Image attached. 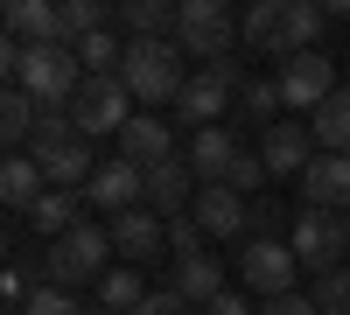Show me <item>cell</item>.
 <instances>
[{
  "label": "cell",
  "instance_id": "6da1fadb",
  "mask_svg": "<svg viewBox=\"0 0 350 315\" xmlns=\"http://www.w3.org/2000/svg\"><path fill=\"white\" fill-rule=\"evenodd\" d=\"M0 70H8L14 92H28L42 112H64L77 98V84H84V64H77V49L70 42H42V49H28V42H0Z\"/></svg>",
  "mask_w": 350,
  "mask_h": 315
},
{
  "label": "cell",
  "instance_id": "7a4b0ae2",
  "mask_svg": "<svg viewBox=\"0 0 350 315\" xmlns=\"http://www.w3.org/2000/svg\"><path fill=\"white\" fill-rule=\"evenodd\" d=\"M323 21L329 8H315V0H259V8L239 21V42L252 56H280V64H295L323 42Z\"/></svg>",
  "mask_w": 350,
  "mask_h": 315
},
{
  "label": "cell",
  "instance_id": "3957f363",
  "mask_svg": "<svg viewBox=\"0 0 350 315\" xmlns=\"http://www.w3.org/2000/svg\"><path fill=\"white\" fill-rule=\"evenodd\" d=\"M28 154L42 161L49 189H84V182H92L98 168H105V161L92 154V140L77 133V120H70V112H42V126H36V148H28Z\"/></svg>",
  "mask_w": 350,
  "mask_h": 315
},
{
  "label": "cell",
  "instance_id": "277c9868",
  "mask_svg": "<svg viewBox=\"0 0 350 315\" xmlns=\"http://www.w3.org/2000/svg\"><path fill=\"white\" fill-rule=\"evenodd\" d=\"M112 252H120V245H112V224L84 217L77 232H64L49 245V288H70V295L77 288H98V280L112 273Z\"/></svg>",
  "mask_w": 350,
  "mask_h": 315
},
{
  "label": "cell",
  "instance_id": "5b68a950",
  "mask_svg": "<svg viewBox=\"0 0 350 315\" xmlns=\"http://www.w3.org/2000/svg\"><path fill=\"white\" fill-rule=\"evenodd\" d=\"M120 84L133 92V105H175L183 98V49L175 42H126V64H120Z\"/></svg>",
  "mask_w": 350,
  "mask_h": 315
},
{
  "label": "cell",
  "instance_id": "8992f818",
  "mask_svg": "<svg viewBox=\"0 0 350 315\" xmlns=\"http://www.w3.org/2000/svg\"><path fill=\"white\" fill-rule=\"evenodd\" d=\"M245 84H252V77H245V64H239V56H224V64L196 70V77L183 84V98H175V120H183V126H196V133H203V126H224L217 112L239 98Z\"/></svg>",
  "mask_w": 350,
  "mask_h": 315
},
{
  "label": "cell",
  "instance_id": "52a82bcc",
  "mask_svg": "<svg viewBox=\"0 0 350 315\" xmlns=\"http://www.w3.org/2000/svg\"><path fill=\"white\" fill-rule=\"evenodd\" d=\"M287 245H295V260L323 280V273H336L343 260H350V224L336 217V210H295V224H287Z\"/></svg>",
  "mask_w": 350,
  "mask_h": 315
},
{
  "label": "cell",
  "instance_id": "ba28073f",
  "mask_svg": "<svg viewBox=\"0 0 350 315\" xmlns=\"http://www.w3.org/2000/svg\"><path fill=\"white\" fill-rule=\"evenodd\" d=\"M231 42H239V21H231L224 0H183V14H175V49L183 56H203V70L224 64Z\"/></svg>",
  "mask_w": 350,
  "mask_h": 315
},
{
  "label": "cell",
  "instance_id": "9c48e42d",
  "mask_svg": "<svg viewBox=\"0 0 350 315\" xmlns=\"http://www.w3.org/2000/svg\"><path fill=\"white\" fill-rule=\"evenodd\" d=\"M64 112L77 120V133L98 148V133H112V140H120V133L133 126V92H126L120 77H84V84H77V98H70Z\"/></svg>",
  "mask_w": 350,
  "mask_h": 315
},
{
  "label": "cell",
  "instance_id": "30bf717a",
  "mask_svg": "<svg viewBox=\"0 0 350 315\" xmlns=\"http://www.w3.org/2000/svg\"><path fill=\"white\" fill-rule=\"evenodd\" d=\"M295 273H301V260H295V245H287V238H245V245H239V280H245L259 301L295 295Z\"/></svg>",
  "mask_w": 350,
  "mask_h": 315
},
{
  "label": "cell",
  "instance_id": "8fae6325",
  "mask_svg": "<svg viewBox=\"0 0 350 315\" xmlns=\"http://www.w3.org/2000/svg\"><path fill=\"white\" fill-rule=\"evenodd\" d=\"M280 98L295 105V112H323L329 98H336V64L323 49H308V56H295V64H280Z\"/></svg>",
  "mask_w": 350,
  "mask_h": 315
},
{
  "label": "cell",
  "instance_id": "7c38bea8",
  "mask_svg": "<svg viewBox=\"0 0 350 315\" xmlns=\"http://www.w3.org/2000/svg\"><path fill=\"white\" fill-rule=\"evenodd\" d=\"M84 204H92V210H105V217L140 210V204H148V168H133V161H120V154H112L98 176L84 182Z\"/></svg>",
  "mask_w": 350,
  "mask_h": 315
},
{
  "label": "cell",
  "instance_id": "4fadbf2b",
  "mask_svg": "<svg viewBox=\"0 0 350 315\" xmlns=\"http://www.w3.org/2000/svg\"><path fill=\"white\" fill-rule=\"evenodd\" d=\"M315 126H301V120H273L267 126V140H259V161H267V176H308L315 168Z\"/></svg>",
  "mask_w": 350,
  "mask_h": 315
},
{
  "label": "cell",
  "instance_id": "5bb4252c",
  "mask_svg": "<svg viewBox=\"0 0 350 315\" xmlns=\"http://www.w3.org/2000/svg\"><path fill=\"white\" fill-rule=\"evenodd\" d=\"M189 217H196L203 238H239L245 224H252V204H245L239 189H224V182H203L196 204H189Z\"/></svg>",
  "mask_w": 350,
  "mask_h": 315
},
{
  "label": "cell",
  "instance_id": "9a60e30c",
  "mask_svg": "<svg viewBox=\"0 0 350 315\" xmlns=\"http://www.w3.org/2000/svg\"><path fill=\"white\" fill-rule=\"evenodd\" d=\"M189 204H196V168H189V154L154 161V168H148V210H161V217H189Z\"/></svg>",
  "mask_w": 350,
  "mask_h": 315
},
{
  "label": "cell",
  "instance_id": "2e32d148",
  "mask_svg": "<svg viewBox=\"0 0 350 315\" xmlns=\"http://www.w3.org/2000/svg\"><path fill=\"white\" fill-rule=\"evenodd\" d=\"M112 245H120V260H126V266L154 260V252L168 245V217L148 210V204H140V210H120V217H112Z\"/></svg>",
  "mask_w": 350,
  "mask_h": 315
},
{
  "label": "cell",
  "instance_id": "e0dca14e",
  "mask_svg": "<svg viewBox=\"0 0 350 315\" xmlns=\"http://www.w3.org/2000/svg\"><path fill=\"white\" fill-rule=\"evenodd\" d=\"M301 204L308 210H350V154H315L301 176Z\"/></svg>",
  "mask_w": 350,
  "mask_h": 315
},
{
  "label": "cell",
  "instance_id": "ac0fdd59",
  "mask_svg": "<svg viewBox=\"0 0 350 315\" xmlns=\"http://www.w3.org/2000/svg\"><path fill=\"white\" fill-rule=\"evenodd\" d=\"M175 154V133H168V120L161 112H133V126L120 133V161H133V168H154V161H168Z\"/></svg>",
  "mask_w": 350,
  "mask_h": 315
},
{
  "label": "cell",
  "instance_id": "d6986e66",
  "mask_svg": "<svg viewBox=\"0 0 350 315\" xmlns=\"http://www.w3.org/2000/svg\"><path fill=\"white\" fill-rule=\"evenodd\" d=\"M239 133H231V126H203L196 140H189V168H196V182H224L231 176V168H239Z\"/></svg>",
  "mask_w": 350,
  "mask_h": 315
},
{
  "label": "cell",
  "instance_id": "ffe728a7",
  "mask_svg": "<svg viewBox=\"0 0 350 315\" xmlns=\"http://www.w3.org/2000/svg\"><path fill=\"white\" fill-rule=\"evenodd\" d=\"M8 36L42 49V42H64V8H49V0H14L8 8Z\"/></svg>",
  "mask_w": 350,
  "mask_h": 315
},
{
  "label": "cell",
  "instance_id": "44dd1931",
  "mask_svg": "<svg viewBox=\"0 0 350 315\" xmlns=\"http://www.w3.org/2000/svg\"><path fill=\"white\" fill-rule=\"evenodd\" d=\"M0 196H8V210H36L42 196H49L42 161L36 154H8V161H0Z\"/></svg>",
  "mask_w": 350,
  "mask_h": 315
},
{
  "label": "cell",
  "instance_id": "7402d4cb",
  "mask_svg": "<svg viewBox=\"0 0 350 315\" xmlns=\"http://www.w3.org/2000/svg\"><path fill=\"white\" fill-rule=\"evenodd\" d=\"M175 14H183V8H168V0H126V8H120L133 42H175Z\"/></svg>",
  "mask_w": 350,
  "mask_h": 315
},
{
  "label": "cell",
  "instance_id": "603a6c76",
  "mask_svg": "<svg viewBox=\"0 0 350 315\" xmlns=\"http://www.w3.org/2000/svg\"><path fill=\"white\" fill-rule=\"evenodd\" d=\"M175 295H183L189 308H211L224 295V266L211 260V252H203V260H183V266H175Z\"/></svg>",
  "mask_w": 350,
  "mask_h": 315
},
{
  "label": "cell",
  "instance_id": "cb8c5ba5",
  "mask_svg": "<svg viewBox=\"0 0 350 315\" xmlns=\"http://www.w3.org/2000/svg\"><path fill=\"white\" fill-rule=\"evenodd\" d=\"M28 224H42L49 238H64V232H77L84 224V189H49L36 210H28Z\"/></svg>",
  "mask_w": 350,
  "mask_h": 315
},
{
  "label": "cell",
  "instance_id": "d4e9b609",
  "mask_svg": "<svg viewBox=\"0 0 350 315\" xmlns=\"http://www.w3.org/2000/svg\"><path fill=\"white\" fill-rule=\"evenodd\" d=\"M148 295H154V288L140 280V266H112V273L98 280V308H105V315H133Z\"/></svg>",
  "mask_w": 350,
  "mask_h": 315
},
{
  "label": "cell",
  "instance_id": "484cf974",
  "mask_svg": "<svg viewBox=\"0 0 350 315\" xmlns=\"http://www.w3.org/2000/svg\"><path fill=\"white\" fill-rule=\"evenodd\" d=\"M308 126H315V148L323 154H350V84H336V98L315 112Z\"/></svg>",
  "mask_w": 350,
  "mask_h": 315
},
{
  "label": "cell",
  "instance_id": "4316f807",
  "mask_svg": "<svg viewBox=\"0 0 350 315\" xmlns=\"http://www.w3.org/2000/svg\"><path fill=\"white\" fill-rule=\"evenodd\" d=\"M105 21H112L105 0H64V42H70V49L92 42V36H105Z\"/></svg>",
  "mask_w": 350,
  "mask_h": 315
},
{
  "label": "cell",
  "instance_id": "83f0119b",
  "mask_svg": "<svg viewBox=\"0 0 350 315\" xmlns=\"http://www.w3.org/2000/svg\"><path fill=\"white\" fill-rule=\"evenodd\" d=\"M77 64H84V77H120L126 49L112 42V36H92V42H77Z\"/></svg>",
  "mask_w": 350,
  "mask_h": 315
},
{
  "label": "cell",
  "instance_id": "f1b7e54d",
  "mask_svg": "<svg viewBox=\"0 0 350 315\" xmlns=\"http://www.w3.org/2000/svg\"><path fill=\"white\" fill-rule=\"evenodd\" d=\"M280 77H252L245 92H239V112H252V120H267V112H280Z\"/></svg>",
  "mask_w": 350,
  "mask_h": 315
},
{
  "label": "cell",
  "instance_id": "f546056e",
  "mask_svg": "<svg viewBox=\"0 0 350 315\" xmlns=\"http://www.w3.org/2000/svg\"><path fill=\"white\" fill-rule=\"evenodd\" d=\"M315 308H323V315H350V266L315 280Z\"/></svg>",
  "mask_w": 350,
  "mask_h": 315
},
{
  "label": "cell",
  "instance_id": "4dcf8cb0",
  "mask_svg": "<svg viewBox=\"0 0 350 315\" xmlns=\"http://www.w3.org/2000/svg\"><path fill=\"white\" fill-rule=\"evenodd\" d=\"M203 245H211V238L196 232V217H168V252H175V266H183V260H203Z\"/></svg>",
  "mask_w": 350,
  "mask_h": 315
},
{
  "label": "cell",
  "instance_id": "1f68e13d",
  "mask_svg": "<svg viewBox=\"0 0 350 315\" xmlns=\"http://www.w3.org/2000/svg\"><path fill=\"white\" fill-rule=\"evenodd\" d=\"M21 315H84V308H77V295H70V288H36Z\"/></svg>",
  "mask_w": 350,
  "mask_h": 315
},
{
  "label": "cell",
  "instance_id": "d6a6232c",
  "mask_svg": "<svg viewBox=\"0 0 350 315\" xmlns=\"http://www.w3.org/2000/svg\"><path fill=\"white\" fill-rule=\"evenodd\" d=\"M273 176H267V161H259V154H239V168H231V176H224V189H239V196H252V189H267Z\"/></svg>",
  "mask_w": 350,
  "mask_h": 315
},
{
  "label": "cell",
  "instance_id": "836d02e7",
  "mask_svg": "<svg viewBox=\"0 0 350 315\" xmlns=\"http://www.w3.org/2000/svg\"><path fill=\"white\" fill-rule=\"evenodd\" d=\"M133 315H196V308H189L183 295H175V288H154V295H148V301H140Z\"/></svg>",
  "mask_w": 350,
  "mask_h": 315
},
{
  "label": "cell",
  "instance_id": "e575fe53",
  "mask_svg": "<svg viewBox=\"0 0 350 315\" xmlns=\"http://www.w3.org/2000/svg\"><path fill=\"white\" fill-rule=\"evenodd\" d=\"M259 315H323L315 295H280V301H259Z\"/></svg>",
  "mask_w": 350,
  "mask_h": 315
},
{
  "label": "cell",
  "instance_id": "d590c367",
  "mask_svg": "<svg viewBox=\"0 0 350 315\" xmlns=\"http://www.w3.org/2000/svg\"><path fill=\"white\" fill-rule=\"evenodd\" d=\"M203 315H252V301H245L239 288H224V295H217L211 308H203Z\"/></svg>",
  "mask_w": 350,
  "mask_h": 315
},
{
  "label": "cell",
  "instance_id": "8d00e7d4",
  "mask_svg": "<svg viewBox=\"0 0 350 315\" xmlns=\"http://www.w3.org/2000/svg\"><path fill=\"white\" fill-rule=\"evenodd\" d=\"M84 315H105V308H84Z\"/></svg>",
  "mask_w": 350,
  "mask_h": 315
}]
</instances>
